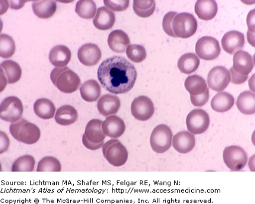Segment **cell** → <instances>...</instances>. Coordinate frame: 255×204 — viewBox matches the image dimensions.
Returning <instances> with one entry per match:
<instances>
[{
	"label": "cell",
	"instance_id": "obj_1",
	"mask_svg": "<svg viewBox=\"0 0 255 204\" xmlns=\"http://www.w3.org/2000/svg\"><path fill=\"white\" fill-rule=\"evenodd\" d=\"M98 78L102 86L110 93L126 94L135 85L137 72L134 66L120 56H114L101 64Z\"/></svg>",
	"mask_w": 255,
	"mask_h": 204
},
{
	"label": "cell",
	"instance_id": "obj_2",
	"mask_svg": "<svg viewBox=\"0 0 255 204\" xmlns=\"http://www.w3.org/2000/svg\"><path fill=\"white\" fill-rule=\"evenodd\" d=\"M172 27L176 37L187 39L196 33L197 22L193 14L182 12L175 16Z\"/></svg>",
	"mask_w": 255,
	"mask_h": 204
},
{
	"label": "cell",
	"instance_id": "obj_3",
	"mask_svg": "<svg viewBox=\"0 0 255 204\" xmlns=\"http://www.w3.org/2000/svg\"><path fill=\"white\" fill-rule=\"evenodd\" d=\"M173 141V132L168 126L159 125L152 130L150 136L152 149L157 154H164L170 149Z\"/></svg>",
	"mask_w": 255,
	"mask_h": 204
},
{
	"label": "cell",
	"instance_id": "obj_4",
	"mask_svg": "<svg viewBox=\"0 0 255 204\" xmlns=\"http://www.w3.org/2000/svg\"><path fill=\"white\" fill-rule=\"evenodd\" d=\"M223 159L227 167L232 171H240L248 162L247 152L241 146L232 145L225 148Z\"/></svg>",
	"mask_w": 255,
	"mask_h": 204
},
{
	"label": "cell",
	"instance_id": "obj_5",
	"mask_svg": "<svg viewBox=\"0 0 255 204\" xmlns=\"http://www.w3.org/2000/svg\"><path fill=\"white\" fill-rule=\"evenodd\" d=\"M23 111V103L18 98L8 97L0 105V117L5 122L14 123L21 119Z\"/></svg>",
	"mask_w": 255,
	"mask_h": 204
},
{
	"label": "cell",
	"instance_id": "obj_6",
	"mask_svg": "<svg viewBox=\"0 0 255 204\" xmlns=\"http://www.w3.org/2000/svg\"><path fill=\"white\" fill-rule=\"evenodd\" d=\"M81 84V79L79 76L68 67H64L62 68L54 85L63 93L72 94L78 90Z\"/></svg>",
	"mask_w": 255,
	"mask_h": 204
},
{
	"label": "cell",
	"instance_id": "obj_7",
	"mask_svg": "<svg viewBox=\"0 0 255 204\" xmlns=\"http://www.w3.org/2000/svg\"><path fill=\"white\" fill-rule=\"evenodd\" d=\"M210 125L208 113L202 109H194L190 111L186 118L188 130L193 135L205 133Z\"/></svg>",
	"mask_w": 255,
	"mask_h": 204
},
{
	"label": "cell",
	"instance_id": "obj_8",
	"mask_svg": "<svg viewBox=\"0 0 255 204\" xmlns=\"http://www.w3.org/2000/svg\"><path fill=\"white\" fill-rule=\"evenodd\" d=\"M196 52L200 59L210 61L218 58L221 53V47L215 38L203 37L197 41Z\"/></svg>",
	"mask_w": 255,
	"mask_h": 204
},
{
	"label": "cell",
	"instance_id": "obj_9",
	"mask_svg": "<svg viewBox=\"0 0 255 204\" xmlns=\"http://www.w3.org/2000/svg\"><path fill=\"white\" fill-rule=\"evenodd\" d=\"M130 110L132 116L136 119L146 121L154 114L155 108L150 99L145 96H140L133 101Z\"/></svg>",
	"mask_w": 255,
	"mask_h": 204
},
{
	"label": "cell",
	"instance_id": "obj_10",
	"mask_svg": "<svg viewBox=\"0 0 255 204\" xmlns=\"http://www.w3.org/2000/svg\"><path fill=\"white\" fill-rule=\"evenodd\" d=\"M230 82V72L224 67H215L210 71L207 76L209 87L216 92L224 91Z\"/></svg>",
	"mask_w": 255,
	"mask_h": 204
},
{
	"label": "cell",
	"instance_id": "obj_11",
	"mask_svg": "<svg viewBox=\"0 0 255 204\" xmlns=\"http://www.w3.org/2000/svg\"><path fill=\"white\" fill-rule=\"evenodd\" d=\"M105 158L114 167H122L128 159V152L125 146L119 141L110 146Z\"/></svg>",
	"mask_w": 255,
	"mask_h": 204
},
{
	"label": "cell",
	"instance_id": "obj_12",
	"mask_svg": "<svg viewBox=\"0 0 255 204\" xmlns=\"http://www.w3.org/2000/svg\"><path fill=\"white\" fill-rule=\"evenodd\" d=\"M245 44L244 34L237 31L228 32L223 37L222 45L223 50L230 55L240 51L243 49Z\"/></svg>",
	"mask_w": 255,
	"mask_h": 204
},
{
	"label": "cell",
	"instance_id": "obj_13",
	"mask_svg": "<svg viewBox=\"0 0 255 204\" xmlns=\"http://www.w3.org/2000/svg\"><path fill=\"white\" fill-rule=\"evenodd\" d=\"M78 56L79 61L87 66H93L100 62L102 53L100 48L94 44L88 43L80 48Z\"/></svg>",
	"mask_w": 255,
	"mask_h": 204
},
{
	"label": "cell",
	"instance_id": "obj_14",
	"mask_svg": "<svg viewBox=\"0 0 255 204\" xmlns=\"http://www.w3.org/2000/svg\"><path fill=\"white\" fill-rule=\"evenodd\" d=\"M103 131L110 138H120L126 131V126L123 120L117 116H108L103 122Z\"/></svg>",
	"mask_w": 255,
	"mask_h": 204
},
{
	"label": "cell",
	"instance_id": "obj_15",
	"mask_svg": "<svg viewBox=\"0 0 255 204\" xmlns=\"http://www.w3.org/2000/svg\"><path fill=\"white\" fill-rule=\"evenodd\" d=\"M172 145L175 151L181 154H186L194 149L196 139L193 134L188 131H181L174 135Z\"/></svg>",
	"mask_w": 255,
	"mask_h": 204
},
{
	"label": "cell",
	"instance_id": "obj_16",
	"mask_svg": "<svg viewBox=\"0 0 255 204\" xmlns=\"http://www.w3.org/2000/svg\"><path fill=\"white\" fill-rule=\"evenodd\" d=\"M121 106L120 99L117 96L105 95L98 101L97 107L99 112L104 116L116 114Z\"/></svg>",
	"mask_w": 255,
	"mask_h": 204
},
{
	"label": "cell",
	"instance_id": "obj_17",
	"mask_svg": "<svg viewBox=\"0 0 255 204\" xmlns=\"http://www.w3.org/2000/svg\"><path fill=\"white\" fill-rule=\"evenodd\" d=\"M233 68L240 74L248 76L254 67L253 57L243 50L238 51L234 57Z\"/></svg>",
	"mask_w": 255,
	"mask_h": 204
},
{
	"label": "cell",
	"instance_id": "obj_18",
	"mask_svg": "<svg viewBox=\"0 0 255 204\" xmlns=\"http://www.w3.org/2000/svg\"><path fill=\"white\" fill-rule=\"evenodd\" d=\"M108 45L110 49L116 53L125 52L129 46L130 40L125 32L121 30L112 31L108 36Z\"/></svg>",
	"mask_w": 255,
	"mask_h": 204
},
{
	"label": "cell",
	"instance_id": "obj_19",
	"mask_svg": "<svg viewBox=\"0 0 255 204\" xmlns=\"http://www.w3.org/2000/svg\"><path fill=\"white\" fill-rule=\"evenodd\" d=\"M194 11L199 18L202 20H212L218 13V4L213 0H199L196 3Z\"/></svg>",
	"mask_w": 255,
	"mask_h": 204
},
{
	"label": "cell",
	"instance_id": "obj_20",
	"mask_svg": "<svg viewBox=\"0 0 255 204\" xmlns=\"http://www.w3.org/2000/svg\"><path fill=\"white\" fill-rule=\"evenodd\" d=\"M40 136L41 132L39 127L27 121L21 126L19 131V142L26 145H33L39 141Z\"/></svg>",
	"mask_w": 255,
	"mask_h": 204
},
{
	"label": "cell",
	"instance_id": "obj_21",
	"mask_svg": "<svg viewBox=\"0 0 255 204\" xmlns=\"http://www.w3.org/2000/svg\"><path fill=\"white\" fill-rule=\"evenodd\" d=\"M71 52L69 48L59 45L53 47L50 51L49 60L56 68H64L71 61Z\"/></svg>",
	"mask_w": 255,
	"mask_h": 204
},
{
	"label": "cell",
	"instance_id": "obj_22",
	"mask_svg": "<svg viewBox=\"0 0 255 204\" xmlns=\"http://www.w3.org/2000/svg\"><path fill=\"white\" fill-rule=\"evenodd\" d=\"M116 16L113 11L106 7L98 9L93 23L95 27L100 30H108L114 26Z\"/></svg>",
	"mask_w": 255,
	"mask_h": 204
},
{
	"label": "cell",
	"instance_id": "obj_23",
	"mask_svg": "<svg viewBox=\"0 0 255 204\" xmlns=\"http://www.w3.org/2000/svg\"><path fill=\"white\" fill-rule=\"evenodd\" d=\"M235 100L230 94L220 92L213 98L211 101L212 109L217 112H226L234 106Z\"/></svg>",
	"mask_w": 255,
	"mask_h": 204
},
{
	"label": "cell",
	"instance_id": "obj_24",
	"mask_svg": "<svg viewBox=\"0 0 255 204\" xmlns=\"http://www.w3.org/2000/svg\"><path fill=\"white\" fill-rule=\"evenodd\" d=\"M103 121L100 119H92L89 121L86 126L84 135L92 142L100 143L104 142L106 135L102 128Z\"/></svg>",
	"mask_w": 255,
	"mask_h": 204
},
{
	"label": "cell",
	"instance_id": "obj_25",
	"mask_svg": "<svg viewBox=\"0 0 255 204\" xmlns=\"http://www.w3.org/2000/svg\"><path fill=\"white\" fill-rule=\"evenodd\" d=\"M78 118V111L70 105H65L57 110L55 120L62 126H69L76 122Z\"/></svg>",
	"mask_w": 255,
	"mask_h": 204
},
{
	"label": "cell",
	"instance_id": "obj_26",
	"mask_svg": "<svg viewBox=\"0 0 255 204\" xmlns=\"http://www.w3.org/2000/svg\"><path fill=\"white\" fill-rule=\"evenodd\" d=\"M80 93L83 100L87 102H94L100 98L101 88L95 80H90L84 83L80 88Z\"/></svg>",
	"mask_w": 255,
	"mask_h": 204
},
{
	"label": "cell",
	"instance_id": "obj_27",
	"mask_svg": "<svg viewBox=\"0 0 255 204\" xmlns=\"http://www.w3.org/2000/svg\"><path fill=\"white\" fill-rule=\"evenodd\" d=\"M34 111L41 119H50L55 116L56 107L52 101L42 98L35 102Z\"/></svg>",
	"mask_w": 255,
	"mask_h": 204
},
{
	"label": "cell",
	"instance_id": "obj_28",
	"mask_svg": "<svg viewBox=\"0 0 255 204\" xmlns=\"http://www.w3.org/2000/svg\"><path fill=\"white\" fill-rule=\"evenodd\" d=\"M238 109L242 113L251 115L255 113V95L250 91H245L239 96L237 102Z\"/></svg>",
	"mask_w": 255,
	"mask_h": 204
},
{
	"label": "cell",
	"instance_id": "obj_29",
	"mask_svg": "<svg viewBox=\"0 0 255 204\" xmlns=\"http://www.w3.org/2000/svg\"><path fill=\"white\" fill-rule=\"evenodd\" d=\"M35 15L40 18H49L55 13L57 5L55 1L50 0L35 1L32 4Z\"/></svg>",
	"mask_w": 255,
	"mask_h": 204
},
{
	"label": "cell",
	"instance_id": "obj_30",
	"mask_svg": "<svg viewBox=\"0 0 255 204\" xmlns=\"http://www.w3.org/2000/svg\"><path fill=\"white\" fill-rule=\"evenodd\" d=\"M200 65V60L195 54L187 53L178 60L177 66L181 73L189 75L197 71Z\"/></svg>",
	"mask_w": 255,
	"mask_h": 204
},
{
	"label": "cell",
	"instance_id": "obj_31",
	"mask_svg": "<svg viewBox=\"0 0 255 204\" xmlns=\"http://www.w3.org/2000/svg\"><path fill=\"white\" fill-rule=\"evenodd\" d=\"M1 69L7 78L8 84H14L20 81L22 71L18 63L12 60H6L1 63Z\"/></svg>",
	"mask_w": 255,
	"mask_h": 204
},
{
	"label": "cell",
	"instance_id": "obj_32",
	"mask_svg": "<svg viewBox=\"0 0 255 204\" xmlns=\"http://www.w3.org/2000/svg\"><path fill=\"white\" fill-rule=\"evenodd\" d=\"M184 87L190 95H199L207 88L205 80L198 75L189 76L185 81Z\"/></svg>",
	"mask_w": 255,
	"mask_h": 204
},
{
	"label": "cell",
	"instance_id": "obj_33",
	"mask_svg": "<svg viewBox=\"0 0 255 204\" xmlns=\"http://www.w3.org/2000/svg\"><path fill=\"white\" fill-rule=\"evenodd\" d=\"M75 11L80 17L91 19L97 12V5L91 0H81L76 3Z\"/></svg>",
	"mask_w": 255,
	"mask_h": 204
},
{
	"label": "cell",
	"instance_id": "obj_34",
	"mask_svg": "<svg viewBox=\"0 0 255 204\" xmlns=\"http://www.w3.org/2000/svg\"><path fill=\"white\" fill-rule=\"evenodd\" d=\"M133 11L140 17L147 18L154 13L155 9V2L150 1H138L135 0L133 4Z\"/></svg>",
	"mask_w": 255,
	"mask_h": 204
},
{
	"label": "cell",
	"instance_id": "obj_35",
	"mask_svg": "<svg viewBox=\"0 0 255 204\" xmlns=\"http://www.w3.org/2000/svg\"><path fill=\"white\" fill-rule=\"evenodd\" d=\"M36 161L33 156L25 155L18 158L12 166V172H33Z\"/></svg>",
	"mask_w": 255,
	"mask_h": 204
},
{
	"label": "cell",
	"instance_id": "obj_36",
	"mask_svg": "<svg viewBox=\"0 0 255 204\" xmlns=\"http://www.w3.org/2000/svg\"><path fill=\"white\" fill-rule=\"evenodd\" d=\"M15 50V44L12 37L7 34L0 35V56L8 59L14 55Z\"/></svg>",
	"mask_w": 255,
	"mask_h": 204
},
{
	"label": "cell",
	"instance_id": "obj_37",
	"mask_svg": "<svg viewBox=\"0 0 255 204\" xmlns=\"http://www.w3.org/2000/svg\"><path fill=\"white\" fill-rule=\"evenodd\" d=\"M62 165L58 159L53 157H44L38 164L37 172H60Z\"/></svg>",
	"mask_w": 255,
	"mask_h": 204
},
{
	"label": "cell",
	"instance_id": "obj_38",
	"mask_svg": "<svg viewBox=\"0 0 255 204\" xmlns=\"http://www.w3.org/2000/svg\"><path fill=\"white\" fill-rule=\"evenodd\" d=\"M126 52L128 58L134 63H141L146 57L145 48L136 44H132L128 47Z\"/></svg>",
	"mask_w": 255,
	"mask_h": 204
},
{
	"label": "cell",
	"instance_id": "obj_39",
	"mask_svg": "<svg viewBox=\"0 0 255 204\" xmlns=\"http://www.w3.org/2000/svg\"><path fill=\"white\" fill-rule=\"evenodd\" d=\"M177 15L176 12H169L165 14L163 21H162V27H163L165 33L169 36L176 37L174 33L172 24H173V19Z\"/></svg>",
	"mask_w": 255,
	"mask_h": 204
},
{
	"label": "cell",
	"instance_id": "obj_40",
	"mask_svg": "<svg viewBox=\"0 0 255 204\" xmlns=\"http://www.w3.org/2000/svg\"><path fill=\"white\" fill-rule=\"evenodd\" d=\"M104 4L107 7L109 8L114 11H123L128 7L129 1H111V0H105Z\"/></svg>",
	"mask_w": 255,
	"mask_h": 204
},
{
	"label": "cell",
	"instance_id": "obj_41",
	"mask_svg": "<svg viewBox=\"0 0 255 204\" xmlns=\"http://www.w3.org/2000/svg\"><path fill=\"white\" fill-rule=\"evenodd\" d=\"M209 100V90L207 88L203 94L199 95H190L191 103L196 107H202L207 103Z\"/></svg>",
	"mask_w": 255,
	"mask_h": 204
},
{
	"label": "cell",
	"instance_id": "obj_42",
	"mask_svg": "<svg viewBox=\"0 0 255 204\" xmlns=\"http://www.w3.org/2000/svg\"><path fill=\"white\" fill-rule=\"evenodd\" d=\"M231 81L232 84L235 85H241L244 84L248 79V76L240 74L235 71L234 68L230 69Z\"/></svg>",
	"mask_w": 255,
	"mask_h": 204
},
{
	"label": "cell",
	"instance_id": "obj_43",
	"mask_svg": "<svg viewBox=\"0 0 255 204\" xmlns=\"http://www.w3.org/2000/svg\"><path fill=\"white\" fill-rule=\"evenodd\" d=\"M27 122V120L24 119H20L17 121V122L12 123L10 126H9V132L11 135L14 139L19 141L18 133L20 131V128L23 124Z\"/></svg>",
	"mask_w": 255,
	"mask_h": 204
},
{
	"label": "cell",
	"instance_id": "obj_44",
	"mask_svg": "<svg viewBox=\"0 0 255 204\" xmlns=\"http://www.w3.org/2000/svg\"><path fill=\"white\" fill-rule=\"evenodd\" d=\"M9 139L7 134L0 132V154H2L7 151L9 146Z\"/></svg>",
	"mask_w": 255,
	"mask_h": 204
},
{
	"label": "cell",
	"instance_id": "obj_45",
	"mask_svg": "<svg viewBox=\"0 0 255 204\" xmlns=\"http://www.w3.org/2000/svg\"><path fill=\"white\" fill-rule=\"evenodd\" d=\"M82 142L83 144L84 145L86 148L89 150H92V151H96V150L100 149L101 148L103 147L104 144V142L100 143L92 142L90 141H89L85 135H83Z\"/></svg>",
	"mask_w": 255,
	"mask_h": 204
},
{
	"label": "cell",
	"instance_id": "obj_46",
	"mask_svg": "<svg viewBox=\"0 0 255 204\" xmlns=\"http://www.w3.org/2000/svg\"><path fill=\"white\" fill-rule=\"evenodd\" d=\"M247 25L248 27V31L255 33V10L253 9L249 12L247 18Z\"/></svg>",
	"mask_w": 255,
	"mask_h": 204
},
{
	"label": "cell",
	"instance_id": "obj_47",
	"mask_svg": "<svg viewBox=\"0 0 255 204\" xmlns=\"http://www.w3.org/2000/svg\"><path fill=\"white\" fill-rule=\"evenodd\" d=\"M119 141V140L117 139H111L109 141L107 142L106 143H104L103 147V154L105 157V155H106V152L107 151V150L108 148H110V146L114 144V143H116L117 142Z\"/></svg>",
	"mask_w": 255,
	"mask_h": 204
},
{
	"label": "cell",
	"instance_id": "obj_48",
	"mask_svg": "<svg viewBox=\"0 0 255 204\" xmlns=\"http://www.w3.org/2000/svg\"><path fill=\"white\" fill-rule=\"evenodd\" d=\"M10 7L12 9H18L21 8L24 5L25 1H11Z\"/></svg>",
	"mask_w": 255,
	"mask_h": 204
},
{
	"label": "cell",
	"instance_id": "obj_49",
	"mask_svg": "<svg viewBox=\"0 0 255 204\" xmlns=\"http://www.w3.org/2000/svg\"><path fill=\"white\" fill-rule=\"evenodd\" d=\"M247 36L248 42L252 46L255 47V33H252V32L248 31Z\"/></svg>",
	"mask_w": 255,
	"mask_h": 204
},
{
	"label": "cell",
	"instance_id": "obj_50",
	"mask_svg": "<svg viewBox=\"0 0 255 204\" xmlns=\"http://www.w3.org/2000/svg\"><path fill=\"white\" fill-rule=\"evenodd\" d=\"M249 87L253 93L255 92V75L252 76V78L249 81Z\"/></svg>",
	"mask_w": 255,
	"mask_h": 204
}]
</instances>
